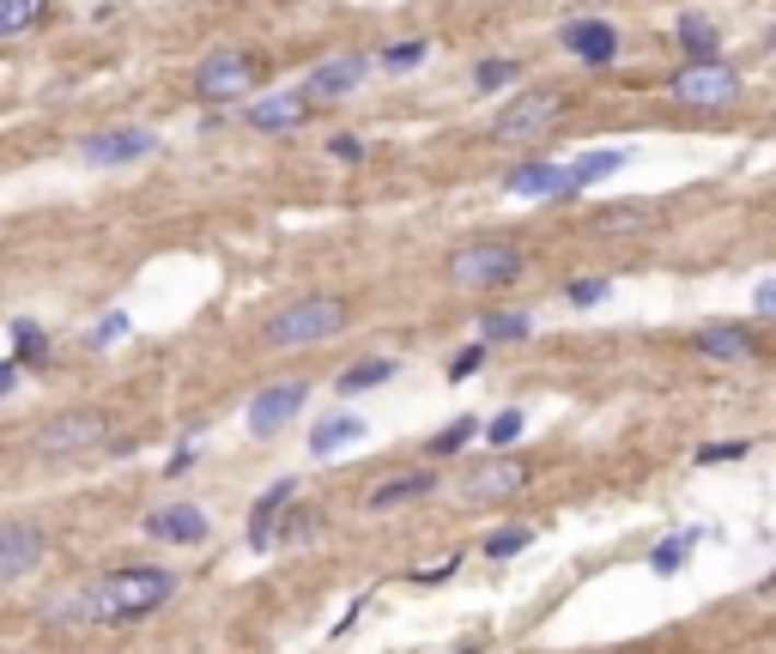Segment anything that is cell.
Masks as SVG:
<instances>
[{"label":"cell","instance_id":"obj_1","mask_svg":"<svg viewBox=\"0 0 776 654\" xmlns=\"http://www.w3.org/2000/svg\"><path fill=\"white\" fill-rule=\"evenodd\" d=\"M176 594V576L159 563H128V570H109L92 588H73L61 600H49V624H134V618L159 612Z\"/></svg>","mask_w":776,"mask_h":654},{"label":"cell","instance_id":"obj_2","mask_svg":"<svg viewBox=\"0 0 776 654\" xmlns=\"http://www.w3.org/2000/svg\"><path fill=\"white\" fill-rule=\"evenodd\" d=\"M346 322H352V310H346L340 297H303V303H286V310L267 315L262 340L267 346H322V340H334Z\"/></svg>","mask_w":776,"mask_h":654},{"label":"cell","instance_id":"obj_3","mask_svg":"<svg viewBox=\"0 0 776 654\" xmlns=\"http://www.w3.org/2000/svg\"><path fill=\"white\" fill-rule=\"evenodd\" d=\"M522 249L516 243H467V249H455V261H449V279L467 291H491V285H510V279H522Z\"/></svg>","mask_w":776,"mask_h":654},{"label":"cell","instance_id":"obj_4","mask_svg":"<svg viewBox=\"0 0 776 654\" xmlns=\"http://www.w3.org/2000/svg\"><path fill=\"white\" fill-rule=\"evenodd\" d=\"M250 85H255V61L238 49H219L195 67V97H207V104H231V97H243Z\"/></svg>","mask_w":776,"mask_h":654},{"label":"cell","instance_id":"obj_5","mask_svg":"<svg viewBox=\"0 0 776 654\" xmlns=\"http://www.w3.org/2000/svg\"><path fill=\"white\" fill-rule=\"evenodd\" d=\"M558 116H565V97L558 92H522V97H510V109H503L498 121H491V133H498V140H534V133H546Z\"/></svg>","mask_w":776,"mask_h":654},{"label":"cell","instance_id":"obj_6","mask_svg":"<svg viewBox=\"0 0 776 654\" xmlns=\"http://www.w3.org/2000/svg\"><path fill=\"white\" fill-rule=\"evenodd\" d=\"M109 436V419L104 412H61L37 431V455H85Z\"/></svg>","mask_w":776,"mask_h":654},{"label":"cell","instance_id":"obj_7","mask_svg":"<svg viewBox=\"0 0 776 654\" xmlns=\"http://www.w3.org/2000/svg\"><path fill=\"white\" fill-rule=\"evenodd\" d=\"M673 97H680V104H692V109H722V104H734V97H740V73H734V67H722V61L680 67Z\"/></svg>","mask_w":776,"mask_h":654},{"label":"cell","instance_id":"obj_8","mask_svg":"<svg viewBox=\"0 0 776 654\" xmlns=\"http://www.w3.org/2000/svg\"><path fill=\"white\" fill-rule=\"evenodd\" d=\"M43 558H49V534L37 522H0V582L31 576Z\"/></svg>","mask_w":776,"mask_h":654},{"label":"cell","instance_id":"obj_9","mask_svg":"<svg viewBox=\"0 0 776 654\" xmlns=\"http://www.w3.org/2000/svg\"><path fill=\"white\" fill-rule=\"evenodd\" d=\"M303 400H310L303 382H267V388L250 400V436H279L291 419H298Z\"/></svg>","mask_w":776,"mask_h":654},{"label":"cell","instance_id":"obj_10","mask_svg":"<svg viewBox=\"0 0 776 654\" xmlns=\"http://www.w3.org/2000/svg\"><path fill=\"white\" fill-rule=\"evenodd\" d=\"M522 484H528V467H522V460L491 455V460H479L474 472H461V498H467V503H498V498H516Z\"/></svg>","mask_w":776,"mask_h":654},{"label":"cell","instance_id":"obj_11","mask_svg":"<svg viewBox=\"0 0 776 654\" xmlns=\"http://www.w3.org/2000/svg\"><path fill=\"white\" fill-rule=\"evenodd\" d=\"M364 73L370 67L358 55H334V61H322L316 73L303 79V104H340V97H352L364 85Z\"/></svg>","mask_w":776,"mask_h":654},{"label":"cell","instance_id":"obj_12","mask_svg":"<svg viewBox=\"0 0 776 654\" xmlns=\"http://www.w3.org/2000/svg\"><path fill=\"white\" fill-rule=\"evenodd\" d=\"M146 152H159V140L146 128H109V133H92V140L80 145L85 164H134V157H146Z\"/></svg>","mask_w":776,"mask_h":654},{"label":"cell","instance_id":"obj_13","mask_svg":"<svg viewBox=\"0 0 776 654\" xmlns=\"http://www.w3.org/2000/svg\"><path fill=\"white\" fill-rule=\"evenodd\" d=\"M146 539H164V546H195L207 539V515L195 503H164V510L146 515Z\"/></svg>","mask_w":776,"mask_h":654},{"label":"cell","instance_id":"obj_14","mask_svg":"<svg viewBox=\"0 0 776 654\" xmlns=\"http://www.w3.org/2000/svg\"><path fill=\"white\" fill-rule=\"evenodd\" d=\"M558 43H565L570 55H582L589 67H606L618 55V31L606 25V19H577V25H565V37H558Z\"/></svg>","mask_w":776,"mask_h":654},{"label":"cell","instance_id":"obj_15","mask_svg":"<svg viewBox=\"0 0 776 654\" xmlns=\"http://www.w3.org/2000/svg\"><path fill=\"white\" fill-rule=\"evenodd\" d=\"M697 352L710 358V364H746V358H758V346H752L746 327L716 322V327H704V334H697Z\"/></svg>","mask_w":776,"mask_h":654},{"label":"cell","instance_id":"obj_16","mask_svg":"<svg viewBox=\"0 0 776 654\" xmlns=\"http://www.w3.org/2000/svg\"><path fill=\"white\" fill-rule=\"evenodd\" d=\"M431 491H437V472H395V479L370 484L364 510L382 515V510H401V503H413V498H431Z\"/></svg>","mask_w":776,"mask_h":654},{"label":"cell","instance_id":"obj_17","mask_svg":"<svg viewBox=\"0 0 776 654\" xmlns=\"http://www.w3.org/2000/svg\"><path fill=\"white\" fill-rule=\"evenodd\" d=\"M364 436H370V424L358 419V412H334V419H322L316 431H310V455H316V460H334L340 448L364 443Z\"/></svg>","mask_w":776,"mask_h":654},{"label":"cell","instance_id":"obj_18","mask_svg":"<svg viewBox=\"0 0 776 654\" xmlns=\"http://www.w3.org/2000/svg\"><path fill=\"white\" fill-rule=\"evenodd\" d=\"M303 92H274V97H262V104H250V128H262V133H286V128H303Z\"/></svg>","mask_w":776,"mask_h":654},{"label":"cell","instance_id":"obj_19","mask_svg":"<svg viewBox=\"0 0 776 654\" xmlns=\"http://www.w3.org/2000/svg\"><path fill=\"white\" fill-rule=\"evenodd\" d=\"M618 164H625V145H601V152L570 157V164H565V195H582V188L606 183V176H613Z\"/></svg>","mask_w":776,"mask_h":654},{"label":"cell","instance_id":"obj_20","mask_svg":"<svg viewBox=\"0 0 776 654\" xmlns=\"http://www.w3.org/2000/svg\"><path fill=\"white\" fill-rule=\"evenodd\" d=\"M291 498H298V484H291V479H274L262 498H255V515H250V546L255 551L274 546V522H279V510H286Z\"/></svg>","mask_w":776,"mask_h":654},{"label":"cell","instance_id":"obj_21","mask_svg":"<svg viewBox=\"0 0 776 654\" xmlns=\"http://www.w3.org/2000/svg\"><path fill=\"white\" fill-rule=\"evenodd\" d=\"M510 195H534V200H546V195H565V164H553V157H540V164H522V171H510Z\"/></svg>","mask_w":776,"mask_h":654},{"label":"cell","instance_id":"obj_22","mask_svg":"<svg viewBox=\"0 0 776 654\" xmlns=\"http://www.w3.org/2000/svg\"><path fill=\"white\" fill-rule=\"evenodd\" d=\"M680 43H685V55H692V67L722 61V37H716V25L704 13H680Z\"/></svg>","mask_w":776,"mask_h":654},{"label":"cell","instance_id":"obj_23","mask_svg":"<svg viewBox=\"0 0 776 654\" xmlns=\"http://www.w3.org/2000/svg\"><path fill=\"white\" fill-rule=\"evenodd\" d=\"M528 334H534V315H522V310L479 315V346H491V340H528Z\"/></svg>","mask_w":776,"mask_h":654},{"label":"cell","instance_id":"obj_24","mask_svg":"<svg viewBox=\"0 0 776 654\" xmlns=\"http://www.w3.org/2000/svg\"><path fill=\"white\" fill-rule=\"evenodd\" d=\"M395 358H370V364H352V370H340V394H364V388H377V382H389L395 376Z\"/></svg>","mask_w":776,"mask_h":654},{"label":"cell","instance_id":"obj_25","mask_svg":"<svg viewBox=\"0 0 776 654\" xmlns=\"http://www.w3.org/2000/svg\"><path fill=\"white\" fill-rule=\"evenodd\" d=\"M692 546H697V534H673V539H661V546L649 551V570H656V576H673V570H685Z\"/></svg>","mask_w":776,"mask_h":654},{"label":"cell","instance_id":"obj_26","mask_svg":"<svg viewBox=\"0 0 776 654\" xmlns=\"http://www.w3.org/2000/svg\"><path fill=\"white\" fill-rule=\"evenodd\" d=\"M43 19V0H0V37H25Z\"/></svg>","mask_w":776,"mask_h":654},{"label":"cell","instance_id":"obj_27","mask_svg":"<svg viewBox=\"0 0 776 654\" xmlns=\"http://www.w3.org/2000/svg\"><path fill=\"white\" fill-rule=\"evenodd\" d=\"M534 546V527H498V534H486V558H516V551Z\"/></svg>","mask_w":776,"mask_h":654},{"label":"cell","instance_id":"obj_28","mask_svg":"<svg viewBox=\"0 0 776 654\" xmlns=\"http://www.w3.org/2000/svg\"><path fill=\"white\" fill-rule=\"evenodd\" d=\"M474 436H479V424H474V419H455L443 436H431V455H455V448H467Z\"/></svg>","mask_w":776,"mask_h":654},{"label":"cell","instance_id":"obj_29","mask_svg":"<svg viewBox=\"0 0 776 654\" xmlns=\"http://www.w3.org/2000/svg\"><path fill=\"white\" fill-rule=\"evenodd\" d=\"M565 297L577 303V310H589V303H606V297H613V285H606V279H570Z\"/></svg>","mask_w":776,"mask_h":654},{"label":"cell","instance_id":"obj_30","mask_svg":"<svg viewBox=\"0 0 776 654\" xmlns=\"http://www.w3.org/2000/svg\"><path fill=\"white\" fill-rule=\"evenodd\" d=\"M516 73H522V67H516V61H479L474 85H479V92H498V85H510Z\"/></svg>","mask_w":776,"mask_h":654},{"label":"cell","instance_id":"obj_31","mask_svg":"<svg viewBox=\"0 0 776 654\" xmlns=\"http://www.w3.org/2000/svg\"><path fill=\"white\" fill-rule=\"evenodd\" d=\"M13 340H19V358H31V364H43V358H49V346H43L37 322H13Z\"/></svg>","mask_w":776,"mask_h":654},{"label":"cell","instance_id":"obj_32","mask_svg":"<svg viewBox=\"0 0 776 654\" xmlns=\"http://www.w3.org/2000/svg\"><path fill=\"white\" fill-rule=\"evenodd\" d=\"M491 448H510L516 443V436H522V412H516V406H510V412H498V419H491Z\"/></svg>","mask_w":776,"mask_h":654},{"label":"cell","instance_id":"obj_33","mask_svg":"<svg viewBox=\"0 0 776 654\" xmlns=\"http://www.w3.org/2000/svg\"><path fill=\"white\" fill-rule=\"evenodd\" d=\"M740 455H752L746 443H704L697 448V467H722V460H740Z\"/></svg>","mask_w":776,"mask_h":654},{"label":"cell","instance_id":"obj_34","mask_svg":"<svg viewBox=\"0 0 776 654\" xmlns=\"http://www.w3.org/2000/svg\"><path fill=\"white\" fill-rule=\"evenodd\" d=\"M121 334H128V315L116 310V315H104V322H97L92 334H85V340H92V346H109V340H121Z\"/></svg>","mask_w":776,"mask_h":654},{"label":"cell","instance_id":"obj_35","mask_svg":"<svg viewBox=\"0 0 776 654\" xmlns=\"http://www.w3.org/2000/svg\"><path fill=\"white\" fill-rule=\"evenodd\" d=\"M413 61H425V43L413 37V43H395V49H382V67H413Z\"/></svg>","mask_w":776,"mask_h":654},{"label":"cell","instance_id":"obj_36","mask_svg":"<svg viewBox=\"0 0 776 654\" xmlns=\"http://www.w3.org/2000/svg\"><path fill=\"white\" fill-rule=\"evenodd\" d=\"M479 364H486V346H467V352H461L455 364H449V376H455V382H467V376H474Z\"/></svg>","mask_w":776,"mask_h":654},{"label":"cell","instance_id":"obj_37","mask_svg":"<svg viewBox=\"0 0 776 654\" xmlns=\"http://www.w3.org/2000/svg\"><path fill=\"white\" fill-rule=\"evenodd\" d=\"M328 152L340 157V164H358V157H364V140H352V133H334V140H328Z\"/></svg>","mask_w":776,"mask_h":654},{"label":"cell","instance_id":"obj_38","mask_svg":"<svg viewBox=\"0 0 776 654\" xmlns=\"http://www.w3.org/2000/svg\"><path fill=\"white\" fill-rule=\"evenodd\" d=\"M752 310H764V315H776V279H764L758 291H752Z\"/></svg>","mask_w":776,"mask_h":654},{"label":"cell","instance_id":"obj_39","mask_svg":"<svg viewBox=\"0 0 776 654\" xmlns=\"http://www.w3.org/2000/svg\"><path fill=\"white\" fill-rule=\"evenodd\" d=\"M19 388V370L13 364H0V394H13Z\"/></svg>","mask_w":776,"mask_h":654},{"label":"cell","instance_id":"obj_40","mask_svg":"<svg viewBox=\"0 0 776 654\" xmlns=\"http://www.w3.org/2000/svg\"><path fill=\"white\" fill-rule=\"evenodd\" d=\"M771 49H776V25H771Z\"/></svg>","mask_w":776,"mask_h":654}]
</instances>
